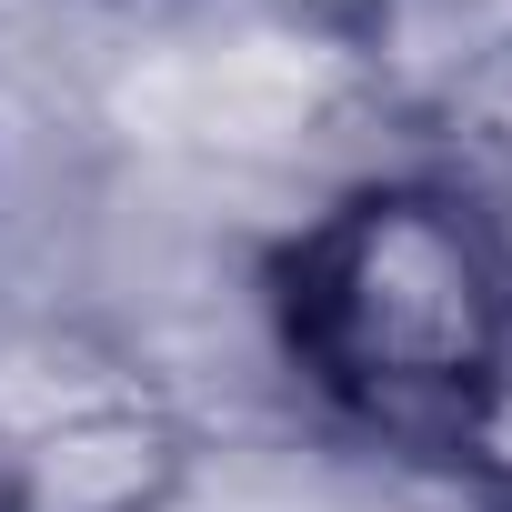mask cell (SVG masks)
Returning a JSON list of instances; mask_svg holds the SVG:
<instances>
[{
    "label": "cell",
    "mask_w": 512,
    "mask_h": 512,
    "mask_svg": "<svg viewBox=\"0 0 512 512\" xmlns=\"http://www.w3.org/2000/svg\"><path fill=\"white\" fill-rule=\"evenodd\" d=\"M272 332L322 412L452 462L512 352V231L432 171L352 181L272 251Z\"/></svg>",
    "instance_id": "cell-1"
},
{
    "label": "cell",
    "mask_w": 512,
    "mask_h": 512,
    "mask_svg": "<svg viewBox=\"0 0 512 512\" xmlns=\"http://www.w3.org/2000/svg\"><path fill=\"white\" fill-rule=\"evenodd\" d=\"M181 482V432L131 402V392H101V402H71L61 422H41L11 472H0V512H161Z\"/></svg>",
    "instance_id": "cell-3"
},
{
    "label": "cell",
    "mask_w": 512,
    "mask_h": 512,
    "mask_svg": "<svg viewBox=\"0 0 512 512\" xmlns=\"http://www.w3.org/2000/svg\"><path fill=\"white\" fill-rule=\"evenodd\" d=\"M292 11L412 111L512 91V0H292Z\"/></svg>",
    "instance_id": "cell-2"
}]
</instances>
